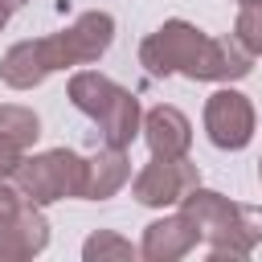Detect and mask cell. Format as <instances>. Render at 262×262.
I'll return each instance as SVG.
<instances>
[{
  "label": "cell",
  "instance_id": "obj_1",
  "mask_svg": "<svg viewBox=\"0 0 262 262\" xmlns=\"http://www.w3.org/2000/svg\"><path fill=\"white\" fill-rule=\"evenodd\" d=\"M139 66L151 78H188V82H237L254 70V57L233 37H209L192 20H164L139 41Z\"/></svg>",
  "mask_w": 262,
  "mask_h": 262
},
{
  "label": "cell",
  "instance_id": "obj_2",
  "mask_svg": "<svg viewBox=\"0 0 262 262\" xmlns=\"http://www.w3.org/2000/svg\"><path fill=\"white\" fill-rule=\"evenodd\" d=\"M180 213L192 217V225L201 229V246L209 250V258H250L262 242V209L254 205H237L229 196H221L217 188H188L180 201Z\"/></svg>",
  "mask_w": 262,
  "mask_h": 262
},
{
  "label": "cell",
  "instance_id": "obj_3",
  "mask_svg": "<svg viewBox=\"0 0 262 262\" xmlns=\"http://www.w3.org/2000/svg\"><path fill=\"white\" fill-rule=\"evenodd\" d=\"M29 205H53V201H82L86 192V156L70 147H49L37 156H20V164L8 172Z\"/></svg>",
  "mask_w": 262,
  "mask_h": 262
},
{
  "label": "cell",
  "instance_id": "obj_4",
  "mask_svg": "<svg viewBox=\"0 0 262 262\" xmlns=\"http://www.w3.org/2000/svg\"><path fill=\"white\" fill-rule=\"evenodd\" d=\"M201 123H205V135L217 151H242L250 147L254 131H258V115H254V102L233 90L229 82H221L209 98H205V111H201Z\"/></svg>",
  "mask_w": 262,
  "mask_h": 262
},
{
  "label": "cell",
  "instance_id": "obj_5",
  "mask_svg": "<svg viewBox=\"0 0 262 262\" xmlns=\"http://www.w3.org/2000/svg\"><path fill=\"white\" fill-rule=\"evenodd\" d=\"M196 184H201V168L188 156H176V160H156L151 156V164H143L131 176V196L147 209H172Z\"/></svg>",
  "mask_w": 262,
  "mask_h": 262
},
{
  "label": "cell",
  "instance_id": "obj_6",
  "mask_svg": "<svg viewBox=\"0 0 262 262\" xmlns=\"http://www.w3.org/2000/svg\"><path fill=\"white\" fill-rule=\"evenodd\" d=\"M57 70H66V61H61V49H57L53 33L33 37V41H16L0 57V82L12 86V90H33Z\"/></svg>",
  "mask_w": 262,
  "mask_h": 262
},
{
  "label": "cell",
  "instance_id": "obj_7",
  "mask_svg": "<svg viewBox=\"0 0 262 262\" xmlns=\"http://www.w3.org/2000/svg\"><path fill=\"white\" fill-rule=\"evenodd\" d=\"M111 41H115V16H111V12H98V8L74 16V20L57 33V45H61L70 70H74V66H94V61L111 49Z\"/></svg>",
  "mask_w": 262,
  "mask_h": 262
},
{
  "label": "cell",
  "instance_id": "obj_8",
  "mask_svg": "<svg viewBox=\"0 0 262 262\" xmlns=\"http://www.w3.org/2000/svg\"><path fill=\"white\" fill-rule=\"evenodd\" d=\"M196 246H201V229L192 225L188 213L176 209V213L156 217V221L143 229L139 258H143V262H176V258H188Z\"/></svg>",
  "mask_w": 262,
  "mask_h": 262
},
{
  "label": "cell",
  "instance_id": "obj_9",
  "mask_svg": "<svg viewBox=\"0 0 262 262\" xmlns=\"http://www.w3.org/2000/svg\"><path fill=\"white\" fill-rule=\"evenodd\" d=\"M139 135H143V143H147V151L156 160H176V156H188V147H192V123H188V115L180 106H168V102L143 111Z\"/></svg>",
  "mask_w": 262,
  "mask_h": 262
},
{
  "label": "cell",
  "instance_id": "obj_10",
  "mask_svg": "<svg viewBox=\"0 0 262 262\" xmlns=\"http://www.w3.org/2000/svg\"><path fill=\"white\" fill-rule=\"evenodd\" d=\"M45 246H49V221L41 205H20L12 217L0 221V262L37 258Z\"/></svg>",
  "mask_w": 262,
  "mask_h": 262
},
{
  "label": "cell",
  "instance_id": "obj_11",
  "mask_svg": "<svg viewBox=\"0 0 262 262\" xmlns=\"http://www.w3.org/2000/svg\"><path fill=\"white\" fill-rule=\"evenodd\" d=\"M127 180H131V156H127V147L102 143L86 160V192H82V201H111Z\"/></svg>",
  "mask_w": 262,
  "mask_h": 262
},
{
  "label": "cell",
  "instance_id": "obj_12",
  "mask_svg": "<svg viewBox=\"0 0 262 262\" xmlns=\"http://www.w3.org/2000/svg\"><path fill=\"white\" fill-rule=\"evenodd\" d=\"M98 135H102V143H111V147H131L135 143V135H139V127H143V111H139V98L127 90V86H119L115 94H111V102L98 111Z\"/></svg>",
  "mask_w": 262,
  "mask_h": 262
},
{
  "label": "cell",
  "instance_id": "obj_13",
  "mask_svg": "<svg viewBox=\"0 0 262 262\" xmlns=\"http://www.w3.org/2000/svg\"><path fill=\"white\" fill-rule=\"evenodd\" d=\"M115 90H119V82H111V78L98 74V70H78V74H70V86H66L74 111H82L86 119H98V111L111 102Z\"/></svg>",
  "mask_w": 262,
  "mask_h": 262
},
{
  "label": "cell",
  "instance_id": "obj_14",
  "mask_svg": "<svg viewBox=\"0 0 262 262\" xmlns=\"http://www.w3.org/2000/svg\"><path fill=\"white\" fill-rule=\"evenodd\" d=\"M41 135V119L33 106H20V102H4L0 106V139L12 143L16 151H29Z\"/></svg>",
  "mask_w": 262,
  "mask_h": 262
},
{
  "label": "cell",
  "instance_id": "obj_15",
  "mask_svg": "<svg viewBox=\"0 0 262 262\" xmlns=\"http://www.w3.org/2000/svg\"><path fill=\"white\" fill-rule=\"evenodd\" d=\"M82 258L86 262H135L139 258V246H131L123 233L115 229H94L86 242H82Z\"/></svg>",
  "mask_w": 262,
  "mask_h": 262
},
{
  "label": "cell",
  "instance_id": "obj_16",
  "mask_svg": "<svg viewBox=\"0 0 262 262\" xmlns=\"http://www.w3.org/2000/svg\"><path fill=\"white\" fill-rule=\"evenodd\" d=\"M250 57H262V4H246L237 8V20H233V33H229Z\"/></svg>",
  "mask_w": 262,
  "mask_h": 262
},
{
  "label": "cell",
  "instance_id": "obj_17",
  "mask_svg": "<svg viewBox=\"0 0 262 262\" xmlns=\"http://www.w3.org/2000/svg\"><path fill=\"white\" fill-rule=\"evenodd\" d=\"M20 205H29V201L20 196L16 180H12V176H0V221H4V217H12Z\"/></svg>",
  "mask_w": 262,
  "mask_h": 262
},
{
  "label": "cell",
  "instance_id": "obj_18",
  "mask_svg": "<svg viewBox=\"0 0 262 262\" xmlns=\"http://www.w3.org/2000/svg\"><path fill=\"white\" fill-rule=\"evenodd\" d=\"M20 156H25V151H16L12 143H4V139H0V176H8V172L20 164Z\"/></svg>",
  "mask_w": 262,
  "mask_h": 262
},
{
  "label": "cell",
  "instance_id": "obj_19",
  "mask_svg": "<svg viewBox=\"0 0 262 262\" xmlns=\"http://www.w3.org/2000/svg\"><path fill=\"white\" fill-rule=\"evenodd\" d=\"M8 16H12V8H8V4L0 0V33H4V25H8Z\"/></svg>",
  "mask_w": 262,
  "mask_h": 262
},
{
  "label": "cell",
  "instance_id": "obj_20",
  "mask_svg": "<svg viewBox=\"0 0 262 262\" xmlns=\"http://www.w3.org/2000/svg\"><path fill=\"white\" fill-rule=\"evenodd\" d=\"M4 4H8V8H12V12H16V8H25V4H29V0H4Z\"/></svg>",
  "mask_w": 262,
  "mask_h": 262
},
{
  "label": "cell",
  "instance_id": "obj_21",
  "mask_svg": "<svg viewBox=\"0 0 262 262\" xmlns=\"http://www.w3.org/2000/svg\"><path fill=\"white\" fill-rule=\"evenodd\" d=\"M233 4H237V8H246V4H262V0H233Z\"/></svg>",
  "mask_w": 262,
  "mask_h": 262
},
{
  "label": "cell",
  "instance_id": "obj_22",
  "mask_svg": "<svg viewBox=\"0 0 262 262\" xmlns=\"http://www.w3.org/2000/svg\"><path fill=\"white\" fill-rule=\"evenodd\" d=\"M258 180H262V160H258Z\"/></svg>",
  "mask_w": 262,
  "mask_h": 262
}]
</instances>
